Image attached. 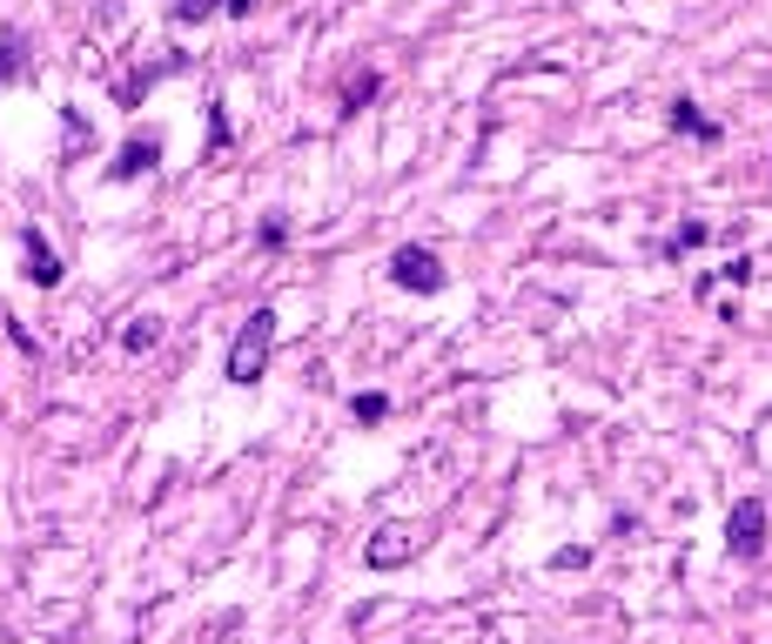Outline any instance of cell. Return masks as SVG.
<instances>
[{
    "instance_id": "cell-14",
    "label": "cell",
    "mask_w": 772,
    "mask_h": 644,
    "mask_svg": "<svg viewBox=\"0 0 772 644\" xmlns=\"http://www.w3.org/2000/svg\"><path fill=\"white\" fill-rule=\"evenodd\" d=\"M719 275H725V282H752V256H732Z\"/></svg>"
},
{
    "instance_id": "cell-5",
    "label": "cell",
    "mask_w": 772,
    "mask_h": 644,
    "mask_svg": "<svg viewBox=\"0 0 772 644\" xmlns=\"http://www.w3.org/2000/svg\"><path fill=\"white\" fill-rule=\"evenodd\" d=\"M21 249H27V275L41 282V289H54V282H61V262H54V249H48V242L34 235V228L21 235Z\"/></svg>"
},
{
    "instance_id": "cell-8",
    "label": "cell",
    "mask_w": 772,
    "mask_h": 644,
    "mask_svg": "<svg viewBox=\"0 0 772 644\" xmlns=\"http://www.w3.org/2000/svg\"><path fill=\"white\" fill-rule=\"evenodd\" d=\"M154 343H162V315H135L128 330H122V349H135V356L154 349Z\"/></svg>"
},
{
    "instance_id": "cell-6",
    "label": "cell",
    "mask_w": 772,
    "mask_h": 644,
    "mask_svg": "<svg viewBox=\"0 0 772 644\" xmlns=\"http://www.w3.org/2000/svg\"><path fill=\"white\" fill-rule=\"evenodd\" d=\"M363 557L376 564V571H397V564L410 557V531H397V523H390V531H376V544H370Z\"/></svg>"
},
{
    "instance_id": "cell-4",
    "label": "cell",
    "mask_w": 772,
    "mask_h": 644,
    "mask_svg": "<svg viewBox=\"0 0 772 644\" xmlns=\"http://www.w3.org/2000/svg\"><path fill=\"white\" fill-rule=\"evenodd\" d=\"M154 161H162V141L154 135H135V141H122V154L108 161V182H135V175H148Z\"/></svg>"
},
{
    "instance_id": "cell-9",
    "label": "cell",
    "mask_w": 772,
    "mask_h": 644,
    "mask_svg": "<svg viewBox=\"0 0 772 644\" xmlns=\"http://www.w3.org/2000/svg\"><path fill=\"white\" fill-rule=\"evenodd\" d=\"M350 410H357V423H383V417H390V396H376V389H370V396L350 403Z\"/></svg>"
},
{
    "instance_id": "cell-10",
    "label": "cell",
    "mask_w": 772,
    "mask_h": 644,
    "mask_svg": "<svg viewBox=\"0 0 772 644\" xmlns=\"http://www.w3.org/2000/svg\"><path fill=\"white\" fill-rule=\"evenodd\" d=\"M8 81H21V48H14V34H0V88Z\"/></svg>"
},
{
    "instance_id": "cell-16",
    "label": "cell",
    "mask_w": 772,
    "mask_h": 644,
    "mask_svg": "<svg viewBox=\"0 0 772 644\" xmlns=\"http://www.w3.org/2000/svg\"><path fill=\"white\" fill-rule=\"evenodd\" d=\"M215 8H228V14H249V8H256V0H215Z\"/></svg>"
},
{
    "instance_id": "cell-12",
    "label": "cell",
    "mask_w": 772,
    "mask_h": 644,
    "mask_svg": "<svg viewBox=\"0 0 772 644\" xmlns=\"http://www.w3.org/2000/svg\"><path fill=\"white\" fill-rule=\"evenodd\" d=\"M215 0H175V21H209Z\"/></svg>"
},
{
    "instance_id": "cell-3",
    "label": "cell",
    "mask_w": 772,
    "mask_h": 644,
    "mask_svg": "<svg viewBox=\"0 0 772 644\" xmlns=\"http://www.w3.org/2000/svg\"><path fill=\"white\" fill-rule=\"evenodd\" d=\"M390 275L403 282V289H416V296H437L444 282H450L444 262H437L431 249H397V256H390Z\"/></svg>"
},
{
    "instance_id": "cell-13",
    "label": "cell",
    "mask_w": 772,
    "mask_h": 644,
    "mask_svg": "<svg viewBox=\"0 0 772 644\" xmlns=\"http://www.w3.org/2000/svg\"><path fill=\"white\" fill-rule=\"evenodd\" d=\"M699 242H706V222H685V228L672 235V256H678V249H699Z\"/></svg>"
},
{
    "instance_id": "cell-7",
    "label": "cell",
    "mask_w": 772,
    "mask_h": 644,
    "mask_svg": "<svg viewBox=\"0 0 772 644\" xmlns=\"http://www.w3.org/2000/svg\"><path fill=\"white\" fill-rule=\"evenodd\" d=\"M672 128H685V135H699V141H719V128L699 114V101H672Z\"/></svg>"
},
{
    "instance_id": "cell-1",
    "label": "cell",
    "mask_w": 772,
    "mask_h": 644,
    "mask_svg": "<svg viewBox=\"0 0 772 644\" xmlns=\"http://www.w3.org/2000/svg\"><path fill=\"white\" fill-rule=\"evenodd\" d=\"M269 356H276V309H256L249 322H242V336L228 343V383H262V370H269Z\"/></svg>"
},
{
    "instance_id": "cell-11",
    "label": "cell",
    "mask_w": 772,
    "mask_h": 644,
    "mask_svg": "<svg viewBox=\"0 0 772 644\" xmlns=\"http://www.w3.org/2000/svg\"><path fill=\"white\" fill-rule=\"evenodd\" d=\"M222 148H228V114H222V101H215V108H209V161H215Z\"/></svg>"
},
{
    "instance_id": "cell-2",
    "label": "cell",
    "mask_w": 772,
    "mask_h": 644,
    "mask_svg": "<svg viewBox=\"0 0 772 644\" xmlns=\"http://www.w3.org/2000/svg\"><path fill=\"white\" fill-rule=\"evenodd\" d=\"M725 550L739 557V564H752V557L765 550V504H759V497H739V504H732V517H725Z\"/></svg>"
},
{
    "instance_id": "cell-15",
    "label": "cell",
    "mask_w": 772,
    "mask_h": 644,
    "mask_svg": "<svg viewBox=\"0 0 772 644\" xmlns=\"http://www.w3.org/2000/svg\"><path fill=\"white\" fill-rule=\"evenodd\" d=\"M370 95H376V74H363V81H350V95H343V101H350V108H357V101H370Z\"/></svg>"
}]
</instances>
